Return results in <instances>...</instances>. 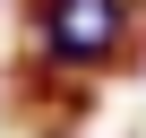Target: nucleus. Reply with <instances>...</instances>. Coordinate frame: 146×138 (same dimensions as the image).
Instances as JSON below:
<instances>
[{"label":"nucleus","instance_id":"obj_1","mask_svg":"<svg viewBox=\"0 0 146 138\" xmlns=\"http://www.w3.org/2000/svg\"><path fill=\"white\" fill-rule=\"evenodd\" d=\"M146 35V0H26V69L35 78H112Z\"/></svg>","mask_w":146,"mask_h":138}]
</instances>
